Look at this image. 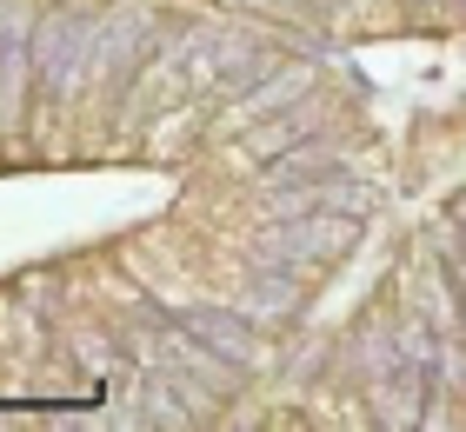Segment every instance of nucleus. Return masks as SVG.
<instances>
[{
  "mask_svg": "<svg viewBox=\"0 0 466 432\" xmlns=\"http://www.w3.org/2000/svg\"><path fill=\"white\" fill-rule=\"evenodd\" d=\"M20 67H34L27 7H0V126L20 120Z\"/></svg>",
  "mask_w": 466,
  "mask_h": 432,
  "instance_id": "3",
  "label": "nucleus"
},
{
  "mask_svg": "<svg viewBox=\"0 0 466 432\" xmlns=\"http://www.w3.org/2000/svg\"><path fill=\"white\" fill-rule=\"evenodd\" d=\"M187 333H194L214 359H233V366H253V346H260V327L240 313V306H187L174 313Z\"/></svg>",
  "mask_w": 466,
  "mask_h": 432,
  "instance_id": "2",
  "label": "nucleus"
},
{
  "mask_svg": "<svg viewBox=\"0 0 466 432\" xmlns=\"http://www.w3.org/2000/svg\"><path fill=\"white\" fill-rule=\"evenodd\" d=\"M94 20L100 14L87 7V0H67V7H54L47 20H40V34H34V80H40V94H47V106L80 80V47H87L80 34H87Z\"/></svg>",
  "mask_w": 466,
  "mask_h": 432,
  "instance_id": "1",
  "label": "nucleus"
}]
</instances>
